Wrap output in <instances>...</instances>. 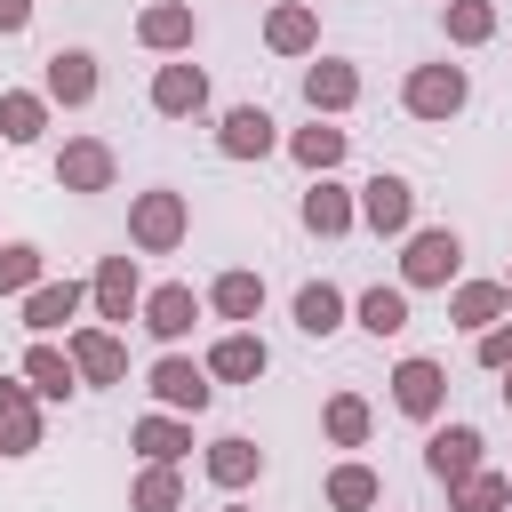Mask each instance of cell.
Returning <instances> with one entry per match:
<instances>
[{
	"mask_svg": "<svg viewBox=\"0 0 512 512\" xmlns=\"http://www.w3.org/2000/svg\"><path fill=\"white\" fill-rule=\"evenodd\" d=\"M192 320H200V296H192L184 280H168V288H152V296H144V328H152L160 344H184V336H192Z\"/></svg>",
	"mask_w": 512,
	"mask_h": 512,
	"instance_id": "cell-9",
	"label": "cell"
},
{
	"mask_svg": "<svg viewBox=\"0 0 512 512\" xmlns=\"http://www.w3.org/2000/svg\"><path fill=\"white\" fill-rule=\"evenodd\" d=\"M48 96L56 104H88L96 96V56L88 48H56L48 56Z\"/></svg>",
	"mask_w": 512,
	"mask_h": 512,
	"instance_id": "cell-17",
	"label": "cell"
},
{
	"mask_svg": "<svg viewBox=\"0 0 512 512\" xmlns=\"http://www.w3.org/2000/svg\"><path fill=\"white\" fill-rule=\"evenodd\" d=\"M200 104H208V72H200V64H160V72H152V112L184 120V112H200Z\"/></svg>",
	"mask_w": 512,
	"mask_h": 512,
	"instance_id": "cell-12",
	"label": "cell"
},
{
	"mask_svg": "<svg viewBox=\"0 0 512 512\" xmlns=\"http://www.w3.org/2000/svg\"><path fill=\"white\" fill-rule=\"evenodd\" d=\"M72 312H80V280H40V288L24 296V328H40V336L64 328Z\"/></svg>",
	"mask_w": 512,
	"mask_h": 512,
	"instance_id": "cell-20",
	"label": "cell"
},
{
	"mask_svg": "<svg viewBox=\"0 0 512 512\" xmlns=\"http://www.w3.org/2000/svg\"><path fill=\"white\" fill-rule=\"evenodd\" d=\"M360 328L368 336H400L408 328V288H368L360 296Z\"/></svg>",
	"mask_w": 512,
	"mask_h": 512,
	"instance_id": "cell-31",
	"label": "cell"
},
{
	"mask_svg": "<svg viewBox=\"0 0 512 512\" xmlns=\"http://www.w3.org/2000/svg\"><path fill=\"white\" fill-rule=\"evenodd\" d=\"M504 400H512V368H504Z\"/></svg>",
	"mask_w": 512,
	"mask_h": 512,
	"instance_id": "cell-40",
	"label": "cell"
},
{
	"mask_svg": "<svg viewBox=\"0 0 512 512\" xmlns=\"http://www.w3.org/2000/svg\"><path fill=\"white\" fill-rule=\"evenodd\" d=\"M296 328H304V336H336V328H344V296H336L328 280H304V288H296Z\"/></svg>",
	"mask_w": 512,
	"mask_h": 512,
	"instance_id": "cell-22",
	"label": "cell"
},
{
	"mask_svg": "<svg viewBox=\"0 0 512 512\" xmlns=\"http://www.w3.org/2000/svg\"><path fill=\"white\" fill-rule=\"evenodd\" d=\"M376 496H384V480H376L368 464H336V472H328V504H336V512H368Z\"/></svg>",
	"mask_w": 512,
	"mask_h": 512,
	"instance_id": "cell-30",
	"label": "cell"
},
{
	"mask_svg": "<svg viewBox=\"0 0 512 512\" xmlns=\"http://www.w3.org/2000/svg\"><path fill=\"white\" fill-rule=\"evenodd\" d=\"M352 96H360V72H352V64H312V72H304V104H312V120H320V112H344Z\"/></svg>",
	"mask_w": 512,
	"mask_h": 512,
	"instance_id": "cell-19",
	"label": "cell"
},
{
	"mask_svg": "<svg viewBox=\"0 0 512 512\" xmlns=\"http://www.w3.org/2000/svg\"><path fill=\"white\" fill-rule=\"evenodd\" d=\"M192 32H200V24H192L184 0H152V8L136 16V40H144V48H192Z\"/></svg>",
	"mask_w": 512,
	"mask_h": 512,
	"instance_id": "cell-16",
	"label": "cell"
},
{
	"mask_svg": "<svg viewBox=\"0 0 512 512\" xmlns=\"http://www.w3.org/2000/svg\"><path fill=\"white\" fill-rule=\"evenodd\" d=\"M408 216H416L408 176H368V184H360V224H368V232H408Z\"/></svg>",
	"mask_w": 512,
	"mask_h": 512,
	"instance_id": "cell-6",
	"label": "cell"
},
{
	"mask_svg": "<svg viewBox=\"0 0 512 512\" xmlns=\"http://www.w3.org/2000/svg\"><path fill=\"white\" fill-rule=\"evenodd\" d=\"M344 144H352V136H344V128H328V120H312V128H296V136H288V152H296L312 176H328V168L344 160Z\"/></svg>",
	"mask_w": 512,
	"mask_h": 512,
	"instance_id": "cell-25",
	"label": "cell"
},
{
	"mask_svg": "<svg viewBox=\"0 0 512 512\" xmlns=\"http://www.w3.org/2000/svg\"><path fill=\"white\" fill-rule=\"evenodd\" d=\"M504 296H512V272H504Z\"/></svg>",
	"mask_w": 512,
	"mask_h": 512,
	"instance_id": "cell-41",
	"label": "cell"
},
{
	"mask_svg": "<svg viewBox=\"0 0 512 512\" xmlns=\"http://www.w3.org/2000/svg\"><path fill=\"white\" fill-rule=\"evenodd\" d=\"M0 456H8V416H0Z\"/></svg>",
	"mask_w": 512,
	"mask_h": 512,
	"instance_id": "cell-39",
	"label": "cell"
},
{
	"mask_svg": "<svg viewBox=\"0 0 512 512\" xmlns=\"http://www.w3.org/2000/svg\"><path fill=\"white\" fill-rule=\"evenodd\" d=\"M256 472H264V448H248V440H216L208 448V480L216 488H248Z\"/></svg>",
	"mask_w": 512,
	"mask_h": 512,
	"instance_id": "cell-26",
	"label": "cell"
},
{
	"mask_svg": "<svg viewBox=\"0 0 512 512\" xmlns=\"http://www.w3.org/2000/svg\"><path fill=\"white\" fill-rule=\"evenodd\" d=\"M216 144H224V160H264L280 136H272V112L264 104H232L224 128H216Z\"/></svg>",
	"mask_w": 512,
	"mask_h": 512,
	"instance_id": "cell-8",
	"label": "cell"
},
{
	"mask_svg": "<svg viewBox=\"0 0 512 512\" xmlns=\"http://www.w3.org/2000/svg\"><path fill=\"white\" fill-rule=\"evenodd\" d=\"M480 368H496V376L512 368V320H496V328L480 336Z\"/></svg>",
	"mask_w": 512,
	"mask_h": 512,
	"instance_id": "cell-37",
	"label": "cell"
},
{
	"mask_svg": "<svg viewBox=\"0 0 512 512\" xmlns=\"http://www.w3.org/2000/svg\"><path fill=\"white\" fill-rule=\"evenodd\" d=\"M512 504V480L504 472H472V480H456V512H504Z\"/></svg>",
	"mask_w": 512,
	"mask_h": 512,
	"instance_id": "cell-35",
	"label": "cell"
},
{
	"mask_svg": "<svg viewBox=\"0 0 512 512\" xmlns=\"http://www.w3.org/2000/svg\"><path fill=\"white\" fill-rule=\"evenodd\" d=\"M232 512H240V504H232Z\"/></svg>",
	"mask_w": 512,
	"mask_h": 512,
	"instance_id": "cell-42",
	"label": "cell"
},
{
	"mask_svg": "<svg viewBox=\"0 0 512 512\" xmlns=\"http://www.w3.org/2000/svg\"><path fill=\"white\" fill-rule=\"evenodd\" d=\"M32 24V0H0V32H24Z\"/></svg>",
	"mask_w": 512,
	"mask_h": 512,
	"instance_id": "cell-38",
	"label": "cell"
},
{
	"mask_svg": "<svg viewBox=\"0 0 512 512\" xmlns=\"http://www.w3.org/2000/svg\"><path fill=\"white\" fill-rule=\"evenodd\" d=\"M352 216H360V208H352V192H344V184H328V176H320V184L304 192V232L336 240V232H352Z\"/></svg>",
	"mask_w": 512,
	"mask_h": 512,
	"instance_id": "cell-18",
	"label": "cell"
},
{
	"mask_svg": "<svg viewBox=\"0 0 512 512\" xmlns=\"http://www.w3.org/2000/svg\"><path fill=\"white\" fill-rule=\"evenodd\" d=\"M424 464H432V480H448V488L472 480V472H480V432H472V424H440V432L424 440Z\"/></svg>",
	"mask_w": 512,
	"mask_h": 512,
	"instance_id": "cell-7",
	"label": "cell"
},
{
	"mask_svg": "<svg viewBox=\"0 0 512 512\" xmlns=\"http://www.w3.org/2000/svg\"><path fill=\"white\" fill-rule=\"evenodd\" d=\"M328 440H336V448H360V440H368V400H360V392H336V400H328Z\"/></svg>",
	"mask_w": 512,
	"mask_h": 512,
	"instance_id": "cell-34",
	"label": "cell"
},
{
	"mask_svg": "<svg viewBox=\"0 0 512 512\" xmlns=\"http://www.w3.org/2000/svg\"><path fill=\"white\" fill-rule=\"evenodd\" d=\"M128 440H136L152 464H176V456L192 448V424H184V416H136V432H128Z\"/></svg>",
	"mask_w": 512,
	"mask_h": 512,
	"instance_id": "cell-23",
	"label": "cell"
},
{
	"mask_svg": "<svg viewBox=\"0 0 512 512\" xmlns=\"http://www.w3.org/2000/svg\"><path fill=\"white\" fill-rule=\"evenodd\" d=\"M264 40H272V48H280V56H304V48H312V40H320V16H312V8H296V0H288V8H272V24H264Z\"/></svg>",
	"mask_w": 512,
	"mask_h": 512,
	"instance_id": "cell-28",
	"label": "cell"
},
{
	"mask_svg": "<svg viewBox=\"0 0 512 512\" xmlns=\"http://www.w3.org/2000/svg\"><path fill=\"white\" fill-rule=\"evenodd\" d=\"M264 368H272V352H264V336H248V328H232V336L208 352V376H216V384H256Z\"/></svg>",
	"mask_w": 512,
	"mask_h": 512,
	"instance_id": "cell-14",
	"label": "cell"
},
{
	"mask_svg": "<svg viewBox=\"0 0 512 512\" xmlns=\"http://www.w3.org/2000/svg\"><path fill=\"white\" fill-rule=\"evenodd\" d=\"M0 416H8V456L40 448V408H32V384H0Z\"/></svg>",
	"mask_w": 512,
	"mask_h": 512,
	"instance_id": "cell-27",
	"label": "cell"
},
{
	"mask_svg": "<svg viewBox=\"0 0 512 512\" xmlns=\"http://www.w3.org/2000/svg\"><path fill=\"white\" fill-rule=\"evenodd\" d=\"M208 304H216L224 320H256V312H264V280H256V272H224V280L208 288Z\"/></svg>",
	"mask_w": 512,
	"mask_h": 512,
	"instance_id": "cell-29",
	"label": "cell"
},
{
	"mask_svg": "<svg viewBox=\"0 0 512 512\" xmlns=\"http://www.w3.org/2000/svg\"><path fill=\"white\" fill-rule=\"evenodd\" d=\"M192 232V208H184V192H136V208H128V240L136 248H176Z\"/></svg>",
	"mask_w": 512,
	"mask_h": 512,
	"instance_id": "cell-3",
	"label": "cell"
},
{
	"mask_svg": "<svg viewBox=\"0 0 512 512\" xmlns=\"http://www.w3.org/2000/svg\"><path fill=\"white\" fill-rule=\"evenodd\" d=\"M64 352H72V368H80L88 384H120V376H128V352H120V336H112V328H72V344H64Z\"/></svg>",
	"mask_w": 512,
	"mask_h": 512,
	"instance_id": "cell-10",
	"label": "cell"
},
{
	"mask_svg": "<svg viewBox=\"0 0 512 512\" xmlns=\"http://www.w3.org/2000/svg\"><path fill=\"white\" fill-rule=\"evenodd\" d=\"M504 312H512L504 280H464V288L448 296V320H456V328H480V336H488V328H496Z\"/></svg>",
	"mask_w": 512,
	"mask_h": 512,
	"instance_id": "cell-15",
	"label": "cell"
},
{
	"mask_svg": "<svg viewBox=\"0 0 512 512\" xmlns=\"http://www.w3.org/2000/svg\"><path fill=\"white\" fill-rule=\"evenodd\" d=\"M440 392H448L440 360H400L392 368V408L400 416H440Z\"/></svg>",
	"mask_w": 512,
	"mask_h": 512,
	"instance_id": "cell-11",
	"label": "cell"
},
{
	"mask_svg": "<svg viewBox=\"0 0 512 512\" xmlns=\"http://www.w3.org/2000/svg\"><path fill=\"white\" fill-rule=\"evenodd\" d=\"M56 184H64V192H112V144L72 136V144L56 152Z\"/></svg>",
	"mask_w": 512,
	"mask_h": 512,
	"instance_id": "cell-5",
	"label": "cell"
},
{
	"mask_svg": "<svg viewBox=\"0 0 512 512\" xmlns=\"http://www.w3.org/2000/svg\"><path fill=\"white\" fill-rule=\"evenodd\" d=\"M456 264H464V240H456L448 224L408 232V248H400V288H448V280H456Z\"/></svg>",
	"mask_w": 512,
	"mask_h": 512,
	"instance_id": "cell-1",
	"label": "cell"
},
{
	"mask_svg": "<svg viewBox=\"0 0 512 512\" xmlns=\"http://www.w3.org/2000/svg\"><path fill=\"white\" fill-rule=\"evenodd\" d=\"M464 96H472L464 64H416V72H408V88H400V104H408L416 120H456V112H464Z\"/></svg>",
	"mask_w": 512,
	"mask_h": 512,
	"instance_id": "cell-2",
	"label": "cell"
},
{
	"mask_svg": "<svg viewBox=\"0 0 512 512\" xmlns=\"http://www.w3.org/2000/svg\"><path fill=\"white\" fill-rule=\"evenodd\" d=\"M40 288V248L32 240H8L0 248V296H32Z\"/></svg>",
	"mask_w": 512,
	"mask_h": 512,
	"instance_id": "cell-32",
	"label": "cell"
},
{
	"mask_svg": "<svg viewBox=\"0 0 512 512\" xmlns=\"http://www.w3.org/2000/svg\"><path fill=\"white\" fill-rule=\"evenodd\" d=\"M184 504V480H176V464H152L144 480H136V512H176Z\"/></svg>",
	"mask_w": 512,
	"mask_h": 512,
	"instance_id": "cell-36",
	"label": "cell"
},
{
	"mask_svg": "<svg viewBox=\"0 0 512 512\" xmlns=\"http://www.w3.org/2000/svg\"><path fill=\"white\" fill-rule=\"evenodd\" d=\"M40 128H48V96H32V88H8V96H0V136H8V144H32Z\"/></svg>",
	"mask_w": 512,
	"mask_h": 512,
	"instance_id": "cell-24",
	"label": "cell"
},
{
	"mask_svg": "<svg viewBox=\"0 0 512 512\" xmlns=\"http://www.w3.org/2000/svg\"><path fill=\"white\" fill-rule=\"evenodd\" d=\"M488 32H496V8L488 0H448V40L456 48H480Z\"/></svg>",
	"mask_w": 512,
	"mask_h": 512,
	"instance_id": "cell-33",
	"label": "cell"
},
{
	"mask_svg": "<svg viewBox=\"0 0 512 512\" xmlns=\"http://www.w3.org/2000/svg\"><path fill=\"white\" fill-rule=\"evenodd\" d=\"M24 384H32L40 400H64V392L80 384V368H72V352H56V344H32V352H24Z\"/></svg>",
	"mask_w": 512,
	"mask_h": 512,
	"instance_id": "cell-21",
	"label": "cell"
},
{
	"mask_svg": "<svg viewBox=\"0 0 512 512\" xmlns=\"http://www.w3.org/2000/svg\"><path fill=\"white\" fill-rule=\"evenodd\" d=\"M96 312H104V320H128V312H144L136 256H104V264H96Z\"/></svg>",
	"mask_w": 512,
	"mask_h": 512,
	"instance_id": "cell-13",
	"label": "cell"
},
{
	"mask_svg": "<svg viewBox=\"0 0 512 512\" xmlns=\"http://www.w3.org/2000/svg\"><path fill=\"white\" fill-rule=\"evenodd\" d=\"M208 368L200 360H184V352H168V360H152V400L168 408V416H200L208 408Z\"/></svg>",
	"mask_w": 512,
	"mask_h": 512,
	"instance_id": "cell-4",
	"label": "cell"
}]
</instances>
